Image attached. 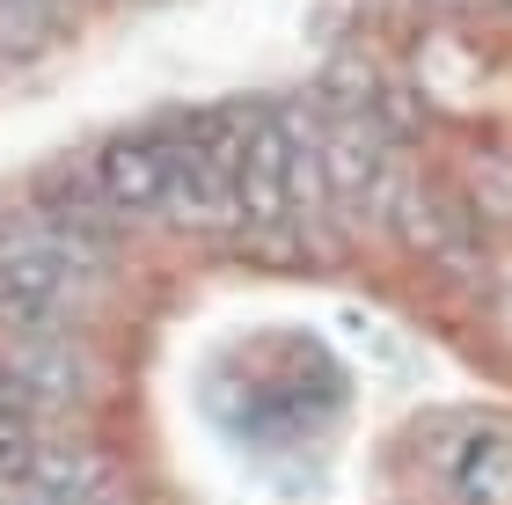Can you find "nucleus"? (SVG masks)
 <instances>
[{
    "label": "nucleus",
    "mask_w": 512,
    "mask_h": 505,
    "mask_svg": "<svg viewBox=\"0 0 512 505\" xmlns=\"http://www.w3.org/2000/svg\"><path fill=\"white\" fill-rule=\"evenodd\" d=\"M161 140H169L161 220H176V227H235V154H242V132H161Z\"/></svg>",
    "instance_id": "nucleus-2"
},
{
    "label": "nucleus",
    "mask_w": 512,
    "mask_h": 505,
    "mask_svg": "<svg viewBox=\"0 0 512 505\" xmlns=\"http://www.w3.org/2000/svg\"><path fill=\"white\" fill-rule=\"evenodd\" d=\"M88 286V264L66 257V249L37 227V213H15L0 220V323L22 330V323H66L74 293Z\"/></svg>",
    "instance_id": "nucleus-1"
},
{
    "label": "nucleus",
    "mask_w": 512,
    "mask_h": 505,
    "mask_svg": "<svg viewBox=\"0 0 512 505\" xmlns=\"http://www.w3.org/2000/svg\"><path fill=\"white\" fill-rule=\"evenodd\" d=\"M300 213H293V118H256L242 132V154H235V227L249 235H286Z\"/></svg>",
    "instance_id": "nucleus-3"
},
{
    "label": "nucleus",
    "mask_w": 512,
    "mask_h": 505,
    "mask_svg": "<svg viewBox=\"0 0 512 505\" xmlns=\"http://www.w3.org/2000/svg\"><path fill=\"white\" fill-rule=\"evenodd\" d=\"M30 491L59 498V505H118L110 498V469L88 447H74V440H44L37 469H30Z\"/></svg>",
    "instance_id": "nucleus-8"
},
{
    "label": "nucleus",
    "mask_w": 512,
    "mask_h": 505,
    "mask_svg": "<svg viewBox=\"0 0 512 505\" xmlns=\"http://www.w3.org/2000/svg\"><path fill=\"white\" fill-rule=\"evenodd\" d=\"M483 176H491V205H498V213H512V169H498V162H491Z\"/></svg>",
    "instance_id": "nucleus-10"
},
{
    "label": "nucleus",
    "mask_w": 512,
    "mask_h": 505,
    "mask_svg": "<svg viewBox=\"0 0 512 505\" xmlns=\"http://www.w3.org/2000/svg\"><path fill=\"white\" fill-rule=\"evenodd\" d=\"M439 476H447L454 505H512V440L491 425H469L454 440H439Z\"/></svg>",
    "instance_id": "nucleus-6"
},
{
    "label": "nucleus",
    "mask_w": 512,
    "mask_h": 505,
    "mask_svg": "<svg viewBox=\"0 0 512 505\" xmlns=\"http://www.w3.org/2000/svg\"><path fill=\"white\" fill-rule=\"evenodd\" d=\"M88 183L118 220H154L169 191V140L161 132H118L88 154Z\"/></svg>",
    "instance_id": "nucleus-5"
},
{
    "label": "nucleus",
    "mask_w": 512,
    "mask_h": 505,
    "mask_svg": "<svg viewBox=\"0 0 512 505\" xmlns=\"http://www.w3.org/2000/svg\"><path fill=\"white\" fill-rule=\"evenodd\" d=\"M37 454H44L37 410H22V403H0V491H22V484H30Z\"/></svg>",
    "instance_id": "nucleus-9"
},
{
    "label": "nucleus",
    "mask_w": 512,
    "mask_h": 505,
    "mask_svg": "<svg viewBox=\"0 0 512 505\" xmlns=\"http://www.w3.org/2000/svg\"><path fill=\"white\" fill-rule=\"evenodd\" d=\"M0 366H8V381L30 396V410H74L88 396V359H81V344L52 330V323H22L8 330V344H0Z\"/></svg>",
    "instance_id": "nucleus-4"
},
{
    "label": "nucleus",
    "mask_w": 512,
    "mask_h": 505,
    "mask_svg": "<svg viewBox=\"0 0 512 505\" xmlns=\"http://www.w3.org/2000/svg\"><path fill=\"white\" fill-rule=\"evenodd\" d=\"M322 169H330L337 205H374L388 191V140L366 118H337L322 125Z\"/></svg>",
    "instance_id": "nucleus-7"
},
{
    "label": "nucleus",
    "mask_w": 512,
    "mask_h": 505,
    "mask_svg": "<svg viewBox=\"0 0 512 505\" xmlns=\"http://www.w3.org/2000/svg\"><path fill=\"white\" fill-rule=\"evenodd\" d=\"M8 30H15V0H0V44H8Z\"/></svg>",
    "instance_id": "nucleus-11"
}]
</instances>
